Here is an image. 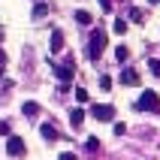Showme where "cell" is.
Wrapping results in <instances>:
<instances>
[{"instance_id":"obj_1","label":"cell","mask_w":160,"mask_h":160,"mask_svg":"<svg viewBox=\"0 0 160 160\" xmlns=\"http://www.w3.org/2000/svg\"><path fill=\"white\" fill-rule=\"evenodd\" d=\"M106 48V30H91V39H88V58L91 61H100V54Z\"/></svg>"},{"instance_id":"obj_2","label":"cell","mask_w":160,"mask_h":160,"mask_svg":"<svg viewBox=\"0 0 160 160\" xmlns=\"http://www.w3.org/2000/svg\"><path fill=\"white\" fill-rule=\"evenodd\" d=\"M157 106H160V97L154 91H142V97L136 100V109H139V112H154Z\"/></svg>"},{"instance_id":"obj_3","label":"cell","mask_w":160,"mask_h":160,"mask_svg":"<svg viewBox=\"0 0 160 160\" xmlns=\"http://www.w3.org/2000/svg\"><path fill=\"white\" fill-rule=\"evenodd\" d=\"M24 139H21V136H9L6 139V154L9 157H24Z\"/></svg>"},{"instance_id":"obj_4","label":"cell","mask_w":160,"mask_h":160,"mask_svg":"<svg viewBox=\"0 0 160 160\" xmlns=\"http://www.w3.org/2000/svg\"><path fill=\"white\" fill-rule=\"evenodd\" d=\"M91 115L97 118V121H112L115 118V109L112 106H91Z\"/></svg>"},{"instance_id":"obj_5","label":"cell","mask_w":160,"mask_h":160,"mask_svg":"<svg viewBox=\"0 0 160 160\" xmlns=\"http://www.w3.org/2000/svg\"><path fill=\"white\" fill-rule=\"evenodd\" d=\"M118 82H121V85H127V88H136V85H139V72H136V70H121Z\"/></svg>"},{"instance_id":"obj_6","label":"cell","mask_w":160,"mask_h":160,"mask_svg":"<svg viewBox=\"0 0 160 160\" xmlns=\"http://www.w3.org/2000/svg\"><path fill=\"white\" fill-rule=\"evenodd\" d=\"M39 133H42V139H45V142H58V136H61L54 124H42V127H39Z\"/></svg>"},{"instance_id":"obj_7","label":"cell","mask_w":160,"mask_h":160,"mask_svg":"<svg viewBox=\"0 0 160 160\" xmlns=\"http://www.w3.org/2000/svg\"><path fill=\"white\" fill-rule=\"evenodd\" d=\"M70 124H72V130H79V127L85 124V109H72L70 112Z\"/></svg>"},{"instance_id":"obj_8","label":"cell","mask_w":160,"mask_h":160,"mask_svg":"<svg viewBox=\"0 0 160 160\" xmlns=\"http://www.w3.org/2000/svg\"><path fill=\"white\" fill-rule=\"evenodd\" d=\"M54 72H58V79H61V82H63V88H67V82L72 79V67H58Z\"/></svg>"},{"instance_id":"obj_9","label":"cell","mask_w":160,"mask_h":160,"mask_svg":"<svg viewBox=\"0 0 160 160\" xmlns=\"http://www.w3.org/2000/svg\"><path fill=\"white\" fill-rule=\"evenodd\" d=\"M61 48H63V33H61V30H54V33H52V52L58 54Z\"/></svg>"},{"instance_id":"obj_10","label":"cell","mask_w":160,"mask_h":160,"mask_svg":"<svg viewBox=\"0 0 160 160\" xmlns=\"http://www.w3.org/2000/svg\"><path fill=\"white\" fill-rule=\"evenodd\" d=\"M21 112H24L27 118H30V115H39V103H30V100H27L24 106H21Z\"/></svg>"},{"instance_id":"obj_11","label":"cell","mask_w":160,"mask_h":160,"mask_svg":"<svg viewBox=\"0 0 160 160\" xmlns=\"http://www.w3.org/2000/svg\"><path fill=\"white\" fill-rule=\"evenodd\" d=\"M127 58H130V48H127V45H118V48H115V61H118V63H124Z\"/></svg>"},{"instance_id":"obj_12","label":"cell","mask_w":160,"mask_h":160,"mask_svg":"<svg viewBox=\"0 0 160 160\" xmlns=\"http://www.w3.org/2000/svg\"><path fill=\"white\" fill-rule=\"evenodd\" d=\"M76 21H79V24H91V12L79 9V12H76Z\"/></svg>"},{"instance_id":"obj_13","label":"cell","mask_w":160,"mask_h":160,"mask_svg":"<svg viewBox=\"0 0 160 160\" xmlns=\"http://www.w3.org/2000/svg\"><path fill=\"white\" fill-rule=\"evenodd\" d=\"M148 70H151V76H157V79H160V61H157V58L148 61Z\"/></svg>"},{"instance_id":"obj_14","label":"cell","mask_w":160,"mask_h":160,"mask_svg":"<svg viewBox=\"0 0 160 160\" xmlns=\"http://www.w3.org/2000/svg\"><path fill=\"white\" fill-rule=\"evenodd\" d=\"M45 12H48V6H45V3H36V6H33V18H42Z\"/></svg>"},{"instance_id":"obj_15","label":"cell","mask_w":160,"mask_h":160,"mask_svg":"<svg viewBox=\"0 0 160 160\" xmlns=\"http://www.w3.org/2000/svg\"><path fill=\"white\" fill-rule=\"evenodd\" d=\"M88 151H100V139L97 136H88Z\"/></svg>"},{"instance_id":"obj_16","label":"cell","mask_w":160,"mask_h":160,"mask_svg":"<svg viewBox=\"0 0 160 160\" xmlns=\"http://www.w3.org/2000/svg\"><path fill=\"white\" fill-rule=\"evenodd\" d=\"M76 100H79V103H88V91H85V88H76Z\"/></svg>"},{"instance_id":"obj_17","label":"cell","mask_w":160,"mask_h":160,"mask_svg":"<svg viewBox=\"0 0 160 160\" xmlns=\"http://www.w3.org/2000/svg\"><path fill=\"white\" fill-rule=\"evenodd\" d=\"M115 33H127V21H124V18H118V21H115Z\"/></svg>"},{"instance_id":"obj_18","label":"cell","mask_w":160,"mask_h":160,"mask_svg":"<svg viewBox=\"0 0 160 160\" xmlns=\"http://www.w3.org/2000/svg\"><path fill=\"white\" fill-rule=\"evenodd\" d=\"M100 88L109 91V88H112V79H109V76H100Z\"/></svg>"},{"instance_id":"obj_19","label":"cell","mask_w":160,"mask_h":160,"mask_svg":"<svg viewBox=\"0 0 160 160\" xmlns=\"http://www.w3.org/2000/svg\"><path fill=\"white\" fill-rule=\"evenodd\" d=\"M58 160H79V157H76L72 151H61V154H58Z\"/></svg>"},{"instance_id":"obj_20","label":"cell","mask_w":160,"mask_h":160,"mask_svg":"<svg viewBox=\"0 0 160 160\" xmlns=\"http://www.w3.org/2000/svg\"><path fill=\"white\" fill-rule=\"evenodd\" d=\"M130 18H133V21H142L145 12H142V9H133V12H130Z\"/></svg>"},{"instance_id":"obj_21","label":"cell","mask_w":160,"mask_h":160,"mask_svg":"<svg viewBox=\"0 0 160 160\" xmlns=\"http://www.w3.org/2000/svg\"><path fill=\"white\" fill-rule=\"evenodd\" d=\"M127 133V124H115V136H124Z\"/></svg>"},{"instance_id":"obj_22","label":"cell","mask_w":160,"mask_h":160,"mask_svg":"<svg viewBox=\"0 0 160 160\" xmlns=\"http://www.w3.org/2000/svg\"><path fill=\"white\" fill-rule=\"evenodd\" d=\"M100 6H103V12H112V0H100Z\"/></svg>"},{"instance_id":"obj_23","label":"cell","mask_w":160,"mask_h":160,"mask_svg":"<svg viewBox=\"0 0 160 160\" xmlns=\"http://www.w3.org/2000/svg\"><path fill=\"white\" fill-rule=\"evenodd\" d=\"M0 136H9V124L6 121H0Z\"/></svg>"},{"instance_id":"obj_24","label":"cell","mask_w":160,"mask_h":160,"mask_svg":"<svg viewBox=\"0 0 160 160\" xmlns=\"http://www.w3.org/2000/svg\"><path fill=\"white\" fill-rule=\"evenodd\" d=\"M148 3H151V6H154V3H160V0H148Z\"/></svg>"}]
</instances>
